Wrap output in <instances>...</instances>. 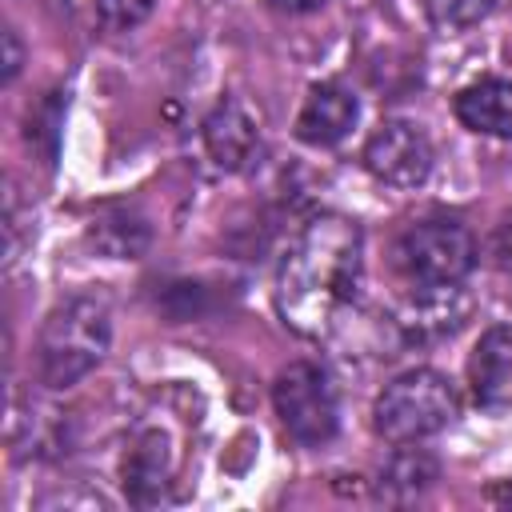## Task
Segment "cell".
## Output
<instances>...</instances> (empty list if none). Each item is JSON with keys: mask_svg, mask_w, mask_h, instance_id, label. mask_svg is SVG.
I'll return each mask as SVG.
<instances>
[{"mask_svg": "<svg viewBox=\"0 0 512 512\" xmlns=\"http://www.w3.org/2000/svg\"><path fill=\"white\" fill-rule=\"evenodd\" d=\"M508 500H512V488H508Z\"/></svg>", "mask_w": 512, "mask_h": 512, "instance_id": "ffe728a7", "label": "cell"}, {"mask_svg": "<svg viewBox=\"0 0 512 512\" xmlns=\"http://www.w3.org/2000/svg\"><path fill=\"white\" fill-rule=\"evenodd\" d=\"M432 480H436V460L424 456L420 448H408V452L392 456V464L384 468L380 492L392 496V500H412V496H420L424 488H432Z\"/></svg>", "mask_w": 512, "mask_h": 512, "instance_id": "4fadbf2b", "label": "cell"}, {"mask_svg": "<svg viewBox=\"0 0 512 512\" xmlns=\"http://www.w3.org/2000/svg\"><path fill=\"white\" fill-rule=\"evenodd\" d=\"M276 12H288V16H304V12H316V8H324L328 0H268Z\"/></svg>", "mask_w": 512, "mask_h": 512, "instance_id": "ac0fdd59", "label": "cell"}, {"mask_svg": "<svg viewBox=\"0 0 512 512\" xmlns=\"http://www.w3.org/2000/svg\"><path fill=\"white\" fill-rule=\"evenodd\" d=\"M0 44H4V84H12L16 72H20V64H24V48H20V36L12 28H4Z\"/></svg>", "mask_w": 512, "mask_h": 512, "instance_id": "e0dca14e", "label": "cell"}, {"mask_svg": "<svg viewBox=\"0 0 512 512\" xmlns=\"http://www.w3.org/2000/svg\"><path fill=\"white\" fill-rule=\"evenodd\" d=\"M456 116L464 128L496 140H512V80H476L456 92Z\"/></svg>", "mask_w": 512, "mask_h": 512, "instance_id": "30bf717a", "label": "cell"}, {"mask_svg": "<svg viewBox=\"0 0 512 512\" xmlns=\"http://www.w3.org/2000/svg\"><path fill=\"white\" fill-rule=\"evenodd\" d=\"M108 344H112L108 304L96 296H72L60 308H52L40 328L36 372L48 388H72L104 360Z\"/></svg>", "mask_w": 512, "mask_h": 512, "instance_id": "7a4b0ae2", "label": "cell"}, {"mask_svg": "<svg viewBox=\"0 0 512 512\" xmlns=\"http://www.w3.org/2000/svg\"><path fill=\"white\" fill-rule=\"evenodd\" d=\"M272 404L284 432L304 448L328 444L340 428V400H336L332 376L320 364H308V360L288 364L272 384Z\"/></svg>", "mask_w": 512, "mask_h": 512, "instance_id": "5b68a950", "label": "cell"}, {"mask_svg": "<svg viewBox=\"0 0 512 512\" xmlns=\"http://www.w3.org/2000/svg\"><path fill=\"white\" fill-rule=\"evenodd\" d=\"M424 8H428V16H432L436 28L460 32V28L480 24L496 8V0H424Z\"/></svg>", "mask_w": 512, "mask_h": 512, "instance_id": "9a60e30c", "label": "cell"}, {"mask_svg": "<svg viewBox=\"0 0 512 512\" xmlns=\"http://www.w3.org/2000/svg\"><path fill=\"white\" fill-rule=\"evenodd\" d=\"M468 388L484 412H512V324H496L476 340Z\"/></svg>", "mask_w": 512, "mask_h": 512, "instance_id": "52a82bcc", "label": "cell"}, {"mask_svg": "<svg viewBox=\"0 0 512 512\" xmlns=\"http://www.w3.org/2000/svg\"><path fill=\"white\" fill-rule=\"evenodd\" d=\"M60 124H64V100H60V92H48V96L28 112V144H40V152H44L48 164H52V156H56Z\"/></svg>", "mask_w": 512, "mask_h": 512, "instance_id": "5bb4252c", "label": "cell"}, {"mask_svg": "<svg viewBox=\"0 0 512 512\" xmlns=\"http://www.w3.org/2000/svg\"><path fill=\"white\" fill-rule=\"evenodd\" d=\"M396 264L416 288H456L476 264V240L456 216H424L400 236Z\"/></svg>", "mask_w": 512, "mask_h": 512, "instance_id": "277c9868", "label": "cell"}, {"mask_svg": "<svg viewBox=\"0 0 512 512\" xmlns=\"http://www.w3.org/2000/svg\"><path fill=\"white\" fill-rule=\"evenodd\" d=\"M364 168L388 188H420L432 172V140L412 120H384L364 144Z\"/></svg>", "mask_w": 512, "mask_h": 512, "instance_id": "8992f818", "label": "cell"}, {"mask_svg": "<svg viewBox=\"0 0 512 512\" xmlns=\"http://www.w3.org/2000/svg\"><path fill=\"white\" fill-rule=\"evenodd\" d=\"M504 260H508V268H512V216H508V224H504Z\"/></svg>", "mask_w": 512, "mask_h": 512, "instance_id": "d6986e66", "label": "cell"}, {"mask_svg": "<svg viewBox=\"0 0 512 512\" xmlns=\"http://www.w3.org/2000/svg\"><path fill=\"white\" fill-rule=\"evenodd\" d=\"M156 0H96V16L108 32H132L152 16Z\"/></svg>", "mask_w": 512, "mask_h": 512, "instance_id": "2e32d148", "label": "cell"}, {"mask_svg": "<svg viewBox=\"0 0 512 512\" xmlns=\"http://www.w3.org/2000/svg\"><path fill=\"white\" fill-rule=\"evenodd\" d=\"M172 476V448L164 432H144L124 460V492L132 504H152L164 496Z\"/></svg>", "mask_w": 512, "mask_h": 512, "instance_id": "8fae6325", "label": "cell"}, {"mask_svg": "<svg viewBox=\"0 0 512 512\" xmlns=\"http://www.w3.org/2000/svg\"><path fill=\"white\" fill-rule=\"evenodd\" d=\"M356 116H360V104L344 84H332V80L312 84L304 96V108L296 116V136L312 148H332L352 132Z\"/></svg>", "mask_w": 512, "mask_h": 512, "instance_id": "ba28073f", "label": "cell"}, {"mask_svg": "<svg viewBox=\"0 0 512 512\" xmlns=\"http://www.w3.org/2000/svg\"><path fill=\"white\" fill-rule=\"evenodd\" d=\"M88 244L112 260H132L148 248V220L136 208H104L88 224Z\"/></svg>", "mask_w": 512, "mask_h": 512, "instance_id": "7c38bea8", "label": "cell"}, {"mask_svg": "<svg viewBox=\"0 0 512 512\" xmlns=\"http://www.w3.org/2000/svg\"><path fill=\"white\" fill-rule=\"evenodd\" d=\"M460 412V396L448 376L432 368L400 372L372 404V428L388 444H420L444 432Z\"/></svg>", "mask_w": 512, "mask_h": 512, "instance_id": "3957f363", "label": "cell"}, {"mask_svg": "<svg viewBox=\"0 0 512 512\" xmlns=\"http://www.w3.org/2000/svg\"><path fill=\"white\" fill-rule=\"evenodd\" d=\"M364 276V232L348 216H316L276 272V308L300 336H324L356 300Z\"/></svg>", "mask_w": 512, "mask_h": 512, "instance_id": "6da1fadb", "label": "cell"}, {"mask_svg": "<svg viewBox=\"0 0 512 512\" xmlns=\"http://www.w3.org/2000/svg\"><path fill=\"white\" fill-rule=\"evenodd\" d=\"M204 148L216 168L236 172L260 152V128L240 100H220L204 120Z\"/></svg>", "mask_w": 512, "mask_h": 512, "instance_id": "9c48e42d", "label": "cell"}]
</instances>
